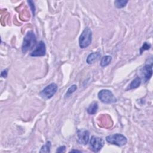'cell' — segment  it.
<instances>
[{
  "instance_id": "9c48e42d",
  "label": "cell",
  "mask_w": 153,
  "mask_h": 153,
  "mask_svg": "<svg viewBox=\"0 0 153 153\" xmlns=\"http://www.w3.org/2000/svg\"><path fill=\"white\" fill-rule=\"evenodd\" d=\"M141 73L142 75L143 79L145 82L148 81L152 74V63L151 62L150 64H146L142 69Z\"/></svg>"
},
{
  "instance_id": "8fae6325",
  "label": "cell",
  "mask_w": 153,
  "mask_h": 153,
  "mask_svg": "<svg viewBox=\"0 0 153 153\" xmlns=\"http://www.w3.org/2000/svg\"><path fill=\"white\" fill-rule=\"evenodd\" d=\"M141 78L139 76L136 77L131 82V83L128 85L127 90H132V89H135L137 88L141 84Z\"/></svg>"
},
{
  "instance_id": "277c9868",
  "label": "cell",
  "mask_w": 153,
  "mask_h": 153,
  "mask_svg": "<svg viewBox=\"0 0 153 153\" xmlns=\"http://www.w3.org/2000/svg\"><path fill=\"white\" fill-rule=\"evenodd\" d=\"M98 98L104 103L109 104L117 102V99L111 91L103 89L98 93Z\"/></svg>"
},
{
  "instance_id": "8992f818",
  "label": "cell",
  "mask_w": 153,
  "mask_h": 153,
  "mask_svg": "<svg viewBox=\"0 0 153 153\" xmlns=\"http://www.w3.org/2000/svg\"><path fill=\"white\" fill-rule=\"evenodd\" d=\"M104 140L102 137L92 136L90 140V148L93 152H99L104 145Z\"/></svg>"
},
{
  "instance_id": "5bb4252c",
  "label": "cell",
  "mask_w": 153,
  "mask_h": 153,
  "mask_svg": "<svg viewBox=\"0 0 153 153\" xmlns=\"http://www.w3.org/2000/svg\"><path fill=\"white\" fill-rule=\"evenodd\" d=\"M128 3V1L124 0H117L114 2L115 6L118 8H121L124 7Z\"/></svg>"
},
{
  "instance_id": "ba28073f",
  "label": "cell",
  "mask_w": 153,
  "mask_h": 153,
  "mask_svg": "<svg viewBox=\"0 0 153 153\" xmlns=\"http://www.w3.org/2000/svg\"><path fill=\"white\" fill-rule=\"evenodd\" d=\"M90 133L87 130L80 129L77 131L78 142L81 145H86L89 141Z\"/></svg>"
},
{
  "instance_id": "9a60e30c",
  "label": "cell",
  "mask_w": 153,
  "mask_h": 153,
  "mask_svg": "<svg viewBox=\"0 0 153 153\" xmlns=\"http://www.w3.org/2000/svg\"><path fill=\"white\" fill-rule=\"evenodd\" d=\"M50 146H51V142L50 141L47 142V143L41 147L39 151V152H50Z\"/></svg>"
},
{
  "instance_id": "4fadbf2b",
  "label": "cell",
  "mask_w": 153,
  "mask_h": 153,
  "mask_svg": "<svg viewBox=\"0 0 153 153\" xmlns=\"http://www.w3.org/2000/svg\"><path fill=\"white\" fill-rule=\"evenodd\" d=\"M112 60V57L111 56H103L100 61V66L102 67H106V66L109 65Z\"/></svg>"
},
{
  "instance_id": "44dd1931",
  "label": "cell",
  "mask_w": 153,
  "mask_h": 153,
  "mask_svg": "<svg viewBox=\"0 0 153 153\" xmlns=\"http://www.w3.org/2000/svg\"><path fill=\"white\" fill-rule=\"evenodd\" d=\"M81 152V151H78V150H71L70 151V152Z\"/></svg>"
},
{
  "instance_id": "e0dca14e",
  "label": "cell",
  "mask_w": 153,
  "mask_h": 153,
  "mask_svg": "<svg viewBox=\"0 0 153 153\" xmlns=\"http://www.w3.org/2000/svg\"><path fill=\"white\" fill-rule=\"evenodd\" d=\"M151 47V45L147 42H144L143 44L142 45V46L140 48V53L142 54L145 50H149Z\"/></svg>"
},
{
  "instance_id": "ffe728a7",
  "label": "cell",
  "mask_w": 153,
  "mask_h": 153,
  "mask_svg": "<svg viewBox=\"0 0 153 153\" xmlns=\"http://www.w3.org/2000/svg\"><path fill=\"white\" fill-rule=\"evenodd\" d=\"M7 75H8V69H5L4 70H3L2 72H1V76L3 77V78H6L7 76Z\"/></svg>"
},
{
  "instance_id": "52a82bcc",
  "label": "cell",
  "mask_w": 153,
  "mask_h": 153,
  "mask_svg": "<svg viewBox=\"0 0 153 153\" xmlns=\"http://www.w3.org/2000/svg\"><path fill=\"white\" fill-rule=\"evenodd\" d=\"M46 53V47L45 43L42 41H40L35 48L30 53L32 57H41L45 56Z\"/></svg>"
},
{
  "instance_id": "6da1fadb",
  "label": "cell",
  "mask_w": 153,
  "mask_h": 153,
  "mask_svg": "<svg viewBox=\"0 0 153 153\" xmlns=\"http://www.w3.org/2000/svg\"><path fill=\"white\" fill-rule=\"evenodd\" d=\"M36 42V38L35 33L30 30L27 32L25 36L22 45V51L23 53L27 52L29 50L32 48Z\"/></svg>"
},
{
  "instance_id": "30bf717a",
  "label": "cell",
  "mask_w": 153,
  "mask_h": 153,
  "mask_svg": "<svg viewBox=\"0 0 153 153\" xmlns=\"http://www.w3.org/2000/svg\"><path fill=\"white\" fill-rule=\"evenodd\" d=\"M100 56L101 54L99 52H93L87 56L86 62L88 64H92L94 63V62L97 60Z\"/></svg>"
},
{
  "instance_id": "2e32d148",
  "label": "cell",
  "mask_w": 153,
  "mask_h": 153,
  "mask_svg": "<svg viewBox=\"0 0 153 153\" xmlns=\"http://www.w3.org/2000/svg\"><path fill=\"white\" fill-rule=\"evenodd\" d=\"M76 89H77V86H76V85L74 84V85H71V86L68 89L67 92H66V94H65V97H69V96L72 93H73Z\"/></svg>"
},
{
  "instance_id": "d6986e66",
  "label": "cell",
  "mask_w": 153,
  "mask_h": 153,
  "mask_svg": "<svg viewBox=\"0 0 153 153\" xmlns=\"http://www.w3.org/2000/svg\"><path fill=\"white\" fill-rule=\"evenodd\" d=\"M65 149H66L65 146H61L57 149L56 152H64L65 151Z\"/></svg>"
},
{
  "instance_id": "7a4b0ae2",
  "label": "cell",
  "mask_w": 153,
  "mask_h": 153,
  "mask_svg": "<svg viewBox=\"0 0 153 153\" xmlns=\"http://www.w3.org/2000/svg\"><path fill=\"white\" fill-rule=\"evenodd\" d=\"M92 41V32L89 27H86L81 33L79 38V45L81 48L88 47Z\"/></svg>"
},
{
  "instance_id": "5b68a950",
  "label": "cell",
  "mask_w": 153,
  "mask_h": 153,
  "mask_svg": "<svg viewBox=\"0 0 153 153\" xmlns=\"http://www.w3.org/2000/svg\"><path fill=\"white\" fill-rule=\"evenodd\" d=\"M57 90V85L55 83H51L45 87L41 92L40 96L45 99L52 97Z\"/></svg>"
},
{
  "instance_id": "7c38bea8",
  "label": "cell",
  "mask_w": 153,
  "mask_h": 153,
  "mask_svg": "<svg viewBox=\"0 0 153 153\" xmlns=\"http://www.w3.org/2000/svg\"><path fill=\"white\" fill-rule=\"evenodd\" d=\"M97 109H98V103L96 102H94L88 106V108L87 109V112L89 114L93 115L97 112Z\"/></svg>"
},
{
  "instance_id": "ac0fdd59",
  "label": "cell",
  "mask_w": 153,
  "mask_h": 153,
  "mask_svg": "<svg viewBox=\"0 0 153 153\" xmlns=\"http://www.w3.org/2000/svg\"><path fill=\"white\" fill-rule=\"evenodd\" d=\"M27 2L29 4V6L30 7V9L32 11V13H33V15L35 14V6H34V4H33V2L31 1H27Z\"/></svg>"
},
{
  "instance_id": "3957f363",
  "label": "cell",
  "mask_w": 153,
  "mask_h": 153,
  "mask_svg": "<svg viewBox=\"0 0 153 153\" xmlns=\"http://www.w3.org/2000/svg\"><path fill=\"white\" fill-rule=\"evenodd\" d=\"M106 140L109 143L118 146H124L127 142V138L124 135L119 133H115L106 136Z\"/></svg>"
}]
</instances>
